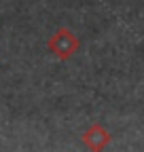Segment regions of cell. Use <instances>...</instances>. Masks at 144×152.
<instances>
[{
  "label": "cell",
  "mask_w": 144,
  "mask_h": 152,
  "mask_svg": "<svg viewBox=\"0 0 144 152\" xmlns=\"http://www.w3.org/2000/svg\"><path fill=\"white\" fill-rule=\"evenodd\" d=\"M79 47H81V40L76 38V34L72 32L70 28H60V30H55V34H53V36L49 38V42H47V49L55 55L57 59H62V61L72 59V57L76 55Z\"/></svg>",
  "instance_id": "6da1fadb"
},
{
  "label": "cell",
  "mask_w": 144,
  "mask_h": 152,
  "mask_svg": "<svg viewBox=\"0 0 144 152\" xmlns=\"http://www.w3.org/2000/svg\"><path fill=\"white\" fill-rule=\"evenodd\" d=\"M83 144L89 150H104L108 144H110V131H108L102 123H93L83 133Z\"/></svg>",
  "instance_id": "7a4b0ae2"
}]
</instances>
